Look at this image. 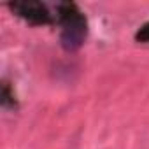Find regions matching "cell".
Listing matches in <instances>:
<instances>
[{
	"mask_svg": "<svg viewBox=\"0 0 149 149\" xmlns=\"http://www.w3.org/2000/svg\"><path fill=\"white\" fill-rule=\"evenodd\" d=\"M67 25L63 28L61 33V44L65 49H77L86 35V23L83 21V18L76 16V14H70L67 18Z\"/></svg>",
	"mask_w": 149,
	"mask_h": 149,
	"instance_id": "cell-1",
	"label": "cell"
}]
</instances>
